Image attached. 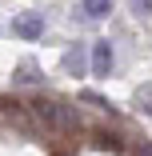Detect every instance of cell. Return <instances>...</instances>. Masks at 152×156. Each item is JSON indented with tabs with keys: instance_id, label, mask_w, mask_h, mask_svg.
<instances>
[{
	"instance_id": "cell-1",
	"label": "cell",
	"mask_w": 152,
	"mask_h": 156,
	"mask_svg": "<svg viewBox=\"0 0 152 156\" xmlns=\"http://www.w3.org/2000/svg\"><path fill=\"white\" fill-rule=\"evenodd\" d=\"M88 68H92V76H112L116 52H112L108 40H92V44H88Z\"/></svg>"
},
{
	"instance_id": "cell-2",
	"label": "cell",
	"mask_w": 152,
	"mask_h": 156,
	"mask_svg": "<svg viewBox=\"0 0 152 156\" xmlns=\"http://www.w3.org/2000/svg\"><path fill=\"white\" fill-rule=\"evenodd\" d=\"M12 36L20 40H40L44 36V12H20L12 20Z\"/></svg>"
},
{
	"instance_id": "cell-3",
	"label": "cell",
	"mask_w": 152,
	"mask_h": 156,
	"mask_svg": "<svg viewBox=\"0 0 152 156\" xmlns=\"http://www.w3.org/2000/svg\"><path fill=\"white\" fill-rule=\"evenodd\" d=\"M28 112H32L44 128H52L56 132V124H60V100H44V96H36L32 104H28Z\"/></svg>"
},
{
	"instance_id": "cell-4",
	"label": "cell",
	"mask_w": 152,
	"mask_h": 156,
	"mask_svg": "<svg viewBox=\"0 0 152 156\" xmlns=\"http://www.w3.org/2000/svg\"><path fill=\"white\" fill-rule=\"evenodd\" d=\"M64 72L68 76H84L88 72V44H72L64 52Z\"/></svg>"
},
{
	"instance_id": "cell-5",
	"label": "cell",
	"mask_w": 152,
	"mask_h": 156,
	"mask_svg": "<svg viewBox=\"0 0 152 156\" xmlns=\"http://www.w3.org/2000/svg\"><path fill=\"white\" fill-rule=\"evenodd\" d=\"M56 132H68V136L84 132V116H80V108H72V104H60V124H56Z\"/></svg>"
},
{
	"instance_id": "cell-6",
	"label": "cell",
	"mask_w": 152,
	"mask_h": 156,
	"mask_svg": "<svg viewBox=\"0 0 152 156\" xmlns=\"http://www.w3.org/2000/svg\"><path fill=\"white\" fill-rule=\"evenodd\" d=\"M12 84H40V64H32V60L16 64V72H12Z\"/></svg>"
},
{
	"instance_id": "cell-7",
	"label": "cell",
	"mask_w": 152,
	"mask_h": 156,
	"mask_svg": "<svg viewBox=\"0 0 152 156\" xmlns=\"http://www.w3.org/2000/svg\"><path fill=\"white\" fill-rule=\"evenodd\" d=\"M80 12H84L88 20H104V16L112 12V0H84V4H80Z\"/></svg>"
},
{
	"instance_id": "cell-8",
	"label": "cell",
	"mask_w": 152,
	"mask_h": 156,
	"mask_svg": "<svg viewBox=\"0 0 152 156\" xmlns=\"http://www.w3.org/2000/svg\"><path fill=\"white\" fill-rule=\"evenodd\" d=\"M80 100H84V104H96V108H104L108 116H116V104H112L108 96H100V92H92V88H84V92H80Z\"/></svg>"
},
{
	"instance_id": "cell-9",
	"label": "cell",
	"mask_w": 152,
	"mask_h": 156,
	"mask_svg": "<svg viewBox=\"0 0 152 156\" xmlns=\"http://www.w3.org/2000/svg\"><path fill=\"white\" fill-rule=\"evenodd\" d=\"M136 108L152 120V84H140V88H136Z\"/></svg>"
},
{
	"instance_id": "cell-10",
	"label": "cell",
	"mask_w": 152,
	"mask_h": 156,
	"mask_svg": "<svg viewBox=\"0 0 152 156\" xmlns=\"http://www.w3.org/2000/svg\"><path fill=\"white\" fill-rule=\"evenodd\" d=\"M92 136H96V148H112V152L124 148V140H120L116 132H92Z\"/></svg>"
},
{
	"instance_id": "cell-11",
	"label": "cell",
	"mask_w": 152,
	"mask_h": 156,
	"mask_svg": "<svg viewBox=\"0 0 152 156\" xmlns=\"http://www.w3.org/2000/svg\"><path fill=\"white\" fill-rule=\"evenodd\" d=\"M128 8H132V12L144 20V16H152V0H128Z\"/></svg>"
},
{
	"instance_id": "cell-12",
	"label": "cell",
	"mask_w": 152,
	"mask_h": 156,
	"mask_svg": "<svg viewBox=\"0 0 152 156\" xmlns=\"http://www.w3.org/2000/svg\"><path fill=\"white\" fill-rule=\"evenodd\" d=\"M132 156H152V140H140V144L132 148Z\"/></svg>"
}]
</instances>
